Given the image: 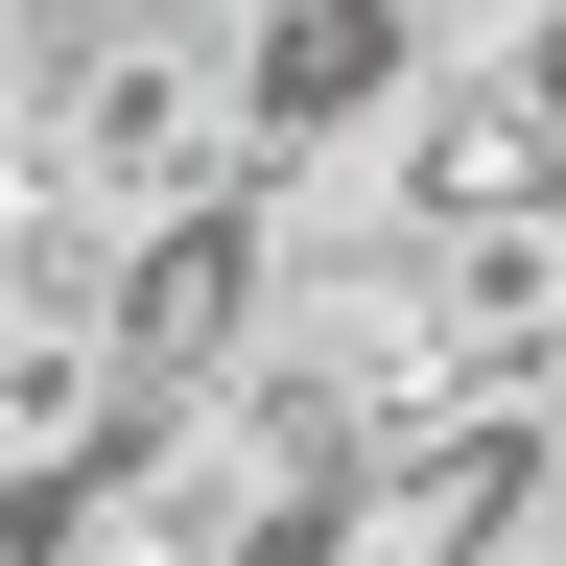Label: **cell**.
Instances as JSON below:
<instances>
[{
	"mask_svg": "<svg viewBox=\"0 0 566 566\" xmlns=\"http://www.w3.org/2000/svg\"><path fill=\"white\" fill-rule=\"evenodd\" d=\"M543 495V401H449V424H378L354 495L307 520V566H495Z\"/></svg>",
	"mask_w": 566,
	"mask_h": 566,
	"instance_id": "cell-2",
	"label": "cell"
},
{
	"mask_svg": "<svg viewBox=\"0 0 566 566\" xmlns=\"http://www.w3.org/2000/svg\"><path fill=\"white\" fill-rule=\"evenodd\" d=\"M424 71H449L424 0H237V166H354Z\"/></svg>",
	"mask_w": 566,
	"mask_h": 566,
	"instance_id": "cell-1",
	"label": "cell"
}]
</instances>
